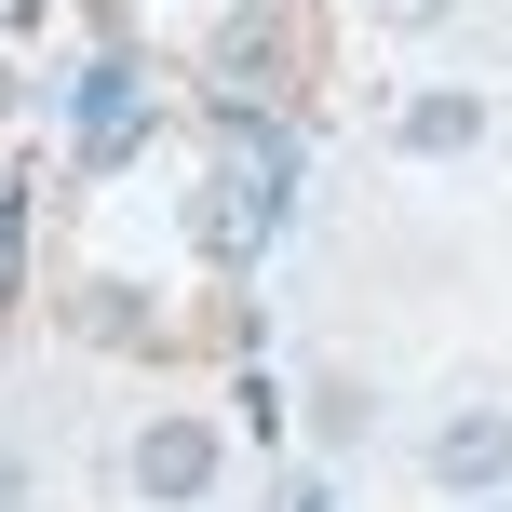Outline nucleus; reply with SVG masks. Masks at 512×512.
I'll use <instances>...</instances> for the list:
<instances>
[{"instance_id": "f257e3e1", "label": "nucleus", "mask_w": 512, "mask_h": 512, "mask_svg": "<svg viewBox=\"0 0 512 512\" xmlns=\"http://www.w3.org/2000/svg\"><path fill=\"white\" fill-rule=\"evenodd\" d=\"M122 486L135 512H203L216 486H230V432H216V405H149L122 445Z\"/></svg>"}, {"instance_id": "f03ea898", "label": "nucleus", "mask_w": 512, "mask_h": 512, "mask_svg": "<svg viewBox=\"0 0 512 512\" xmlns=\"http://www.w3.org/2000/svg\"><path fill=\"white\" fill-rule=\"evenodd\" d=\"M418 486L459 499V512L512 486V405H499V391H472V405H445L432 432H418Z\"/></svg>"}, {"instance_id": "7ed1b4c3", "label": "nucleus", "mask_w": 512, "mask_h": 512, "mask_svg": "<svg viewBox=\"0 0 512 512\" xmlns=\"http://www.w3.org/2000/svg\"><path fill=\"white\" fill-rule=\"evenodd\" d=\"M486 135H499V108L472 95V81H432V95L391 108V162H472Z\"/></svg>"}, {"instance_id": "20e7f679", "label": "nucleus", "mask_w": 512, "mask_h": 512, "mask_svg": "<svg viewBox=\"0 0 512 512\" xmlns=\"http://www.w3.org/2000/svg\"><path fill=\"white\" fill-rule=\"evenodd\" d=\"M135 122H149V81L135 68H81V162L135 149Z\"/></svg>"}, {"instance_id": "39448f33", "label": "nucleus", "mask_w": 512, "mask_h": 512, "mask_svg": "<svg viewBox=\"0 0 512 512\" xmlns=\"http://www.w3.org/2000/svg\"><path fill=\"white\" fill-rule=\"evenodd\" d=\"M297 418H310V445H324V459H351V445L378 432V391H364L351 364H324V378H310V405H297Z\"/></svg>"}, {"instance_id": "423d86ee", "label": "nucleus", "mask_w": 512, "mask_h": 512, "mask_svg": "<svg viewBox=\"0 0 512 512\" xmlns=\"http://www.w3.org/2000/svg\"><path fill=\"white\" fill-rule=\"evenodd\" d=\"M364 14H378L391 41H418V27H445V14H459V0H364Z\"/></svg>"}, {"instance_id": "0eeeda50", "label": "nucleus", "mask_w": 512, "mask_h": 512, "mask_svg": "<svg viewBox=\"0 0 512 512\" xmlns=\"http://www.w3.org/2000/svg\"><path fill=\"white\" fill-rule=\"evenodd\" d=\"M270 512H337V486H324V472H283V499Z\"/></svg>"}, {"instance_id": "6e6552de", "label": "nucleus", "mask_w": 512, "mask_h": 512, "mask_svg": "<svg viewBox=\"0 0 512 512\" xmlns=\"http://www.w3.org/2000/svg\"><path fill=\"white\" fill-rule=\"evenodd\" d=\"M0 512H27V459H0Z\"/></svg>"}, {"instance_id": "1a4fd4ad", "label": "nucleus", "mask_w": 512, "mask_h": 512, "mask_svg": "<svg viewBox=\"0 0 512 512\" xmlns=\"http://www.w3.org/2000/svg\"><path fill=\"white\" fill-rule=\"evenodd\" d=\"M472 512H512V486H499V499H472Z\"/></svg>"}]
</instances>
